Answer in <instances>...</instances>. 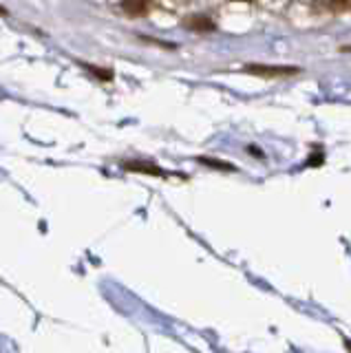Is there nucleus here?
Returning <instances> with one entry per match:
<instances>
[{
  "mask_svg": "<svg viewBox=\"0 0 351 353\" xmlns=\"http://www.w3.org/2000/svg\"><path fill=\"white\" fill-rule=\"evenodd\" d=\"M124 168L126 170H135V172H148V174H163L157 165H150V163H141V161H124Z\"/></svg>",
  "mask_w": 351,
  "mask_h": 353,
  "instance_id": "4",
  "label": "nucleus"
},
{
  "mask_svg": "<svg viewBox=\"0 0 351 353\" xmlns=\"http://www.w3.org/2000/svg\"><path fill=\"white\" fill-rule=\"evenodd\" d=\"M245 71L248 73H254V75H294V73H299V69L296 66H263V64H250L245 66Z\"/></svg>",
  "mask_w": 351,
  "mask_h": 353,
  "instance_id": "1",
  "label": "nucleus"
},
{
  "mask_svg": "<svg viewBox=\"0 0 351 353\" xmlns=\"http://www.w3.org/2000/svg\"><path fill=\"white\" fill-rule=\"evenodd\" d=\"M150 5L152 0H122V9L128 16H144L148 14Z\"/></svg>",
  "mask_w": 351,
  "mask_h": 353,
  "instance_id": "2",
  "label": "nucleus"
},
{
  "mask_svg": "<svg viewBox=\"0 0 351 353\" xmlns=\"http://www.w3.org/2000/svg\"><path fill=\"white\" fill-rule=\"evenodd\" d=\"M241 3H250V0H241Z\"/></svg>",
  "mask_w": 351,
  "mask_h": 353,
  "instance_id": "6",
  "label": "nucleus"
},
{
  "mask_svg": "<svg viewBox=\"0 0 351 353\" xmlns=\"http://www.w3.org/2000/svg\"><path fill=\"white\" fill-rule=\"evenodd\" d=\"M323 9H327V11H351V0H323Z\"/></svg>",
  "mask_w": 351,
  "mask_h": 353,
  "instance_id": "5",
  "label": "nucleus"
},
{
  "mask_svg": "<svg viewBox=\"0 0 351 353\" xmlns=\"http://www.w3.org/2000/svg\"><path fill=\"white\" fill-rule=\"evenodd\" d=\"M185 27L197 29V31H212L214 29V22L203 18V16H192V18H185Z\"/></svg>",
  "mask_w": 351,
  "mask_h": 353,
  "instance_id": "3",
  "label": "nucleus"
}]
</instances>
